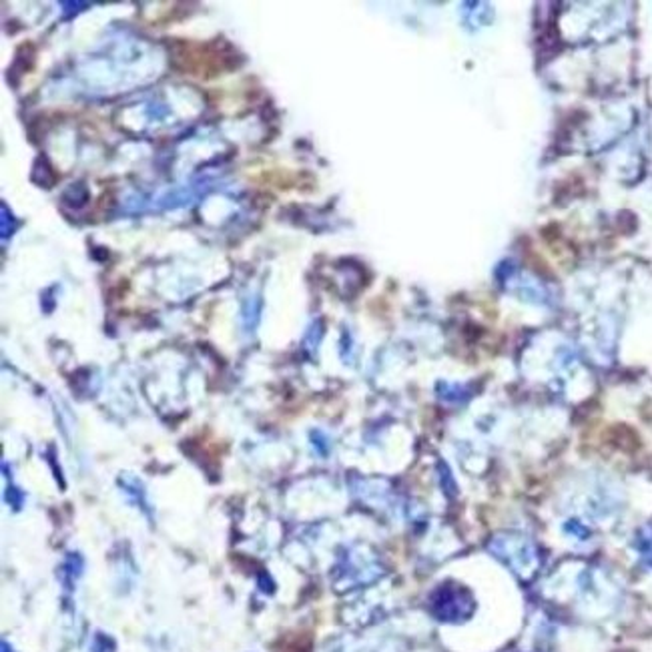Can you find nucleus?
I'll use <instances>...</instances> for the list:
<instances>
[{"label":"nucleus","mask_w":652,"mask_h":652,"mask_svg":"<svg viewBox=\"0 0 652 652\" xmlns=\"http://www.w3.org/2000/svg\"><path fill=\"white\" fill-rule=\"evenodd\" d=\"M6 502L10 504V508H12L14 512H18V510L22 508V504H24V494H22L20 490L8 488L6 490Z\"/></svg>","instance_id":"nucleus-1"}]
</instances>
